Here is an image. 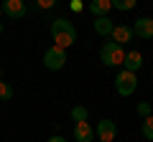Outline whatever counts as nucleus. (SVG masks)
<instances>
[{
  "instance_id": "obj_8",
  "label": "nucleus",
  "mask_w": 153,
  "mask_h": 142,
  "mask_svg": "<svg viewBox=\"0 0 153 142\" xmlns=\"http://www.w3.org/2000/svg\"><path fill=\"white\" fill-rule=\"evenodd\" d=\"M110 41H115L117 46H125L128 41H133V28L130 26H115L110 33Z\"/></svg>"
},
{
  "instance_id": "obj_17",
  "label": "nucleus",
  "mask_w": 153,
  "mask_h": 142,
  "mask_svg": "<svg viewBox=\"0 0 153 142\" xmlns=\"http://www.w3.org/2000/svg\"><path fill=\"white\" fill-rule=\"evenodd\" d=\"M138 114L146 119V117H151V114H153V107H151L148 102H140V104H138Z\"/></svg>"
},
{
  "instance_id": "obj_21",
  "label": "nucleus",
  "mask_w": 153,
  "mask_h": 142,
  "mask_svg": "<svg viewBox=\"0 0 153 142\" xmlns=\"http://www.w3.org/2000/svg\"><path fill=\"white\" fill-rule=\"evenodd\" d=\"M0 33H3V23H0Z\"/></svg>"
},
{
  "instance_id": "obj_2",
  "label": "nucleus",
  "mask_w": 153,
  "mask_h": 142,
  "mask_svg": "<svg viewBox=\"0 0 153 142\" xmlns=\"http://www.w3.org/2000/svg\"><path fill=\"white\" fill-rule=\"evenodd\" d=\"M123 59H125V48L117 46L115 41H107V43L100 48V61H102L107 69H112V66H123Z\"/></svg>"
},
{
  "instance_id": "obj_13",
  "label": "nucleus",
  "mask_w": 153,
  "mask_h": 142,
  "mask_svg": "<svg viewBox=\"0 0 153 142\" xmlns=\"http://www.w3.org/2000/svg\"><path fill=\"white\" fill-rule=\"evenodd\" d=\"M110 3H112V8L115 10H133V8L138 5V0H110Z\"/></svg>"
},
{
  "instance_id": "obj_5",
  "label": "nucleus",
  "mask_w": 153,
  "mask_h": 142,
  "mask_svg": "<svg viewBox=\"0 0 153 142\" xmlns=\"http://www.w3.org/2000/svg\"><path fill=\"white\" fill-rule=\"evenodd\" d=\"M0 8H3V13H5L8 18H13V20L26 18V0H5Z\"/></svg>"
},
{
  "instance_id": "obj_23",
  "label": "nucleus",
  "mask_w": 153,
  "mask_h": 142,
  "mask_svg": "<svg viewBox=\"0 0 153 142\" xmlns=\"http://www.w3.org/2000/svg\"><path fill=\"white\" fill-rule=\"evenodd\" d=\"M0 15H3V8H0Z\"/></svg>"
},
{
  "instance_id": "obj_18",
  "label": "nucleus",
  "mask_w": 153,
  "mask_h": 142,
  "mask_svg": "<svg viewBox=\"0 0 153 142\" xmlns=\"http://www.w3.org/2000/svg\"><path fill=\"white\" fill-rule=\"evenodd\" d=\"M36 3H38V8H46V10L56 5V0H36Z\"/></svg>"
},
{
  "instance_id": "obj_7",
  "label": "nucleus",
  "mask_w": 153,
  "mask_h": 142,
  "mask_svg": "<svg viewBox=\"0 0 153 142\" xmlns=\"http://www.w3.org/2000/svg\"><path fill=\"white\" fill-rule=\"evenodd\" d=\"M133 36H138L143 41L153 38V18H138L133 23Z\"/></svg>"
},
{
  "instance_id": "obj_9",
  "label": "nucleus",
  "mask_w": 153,
  "mask_h": 142,
  "mask_svg": "<svg viewBox=\"0 0 153 142\" xmlns=\"http://www.w3.org/2000/svg\"><path fill=\"white\" fill-rule=\"evenodd\" d=\"M94 130L89 127V122H74V140L76 142H92Z\"/></svg>"
},
{
  "instance_id": "obj_6",
  "label": "nucleus",
  "mask_w": 153,
  "mask_h": 142,
  "mask_svg": "<svg viewBox=\"0 0 153 142\" xmlns=\"http://www.w3.org/2000/svg\"><path fill=\"white\" fill-rule=\"evenodd\" d=\"M115 135H117V124L112 119H100L97 122V137L100 142H112Z\"/></svg>"
},
{
  "instance_id": "obj_20",
  "label": "nucleus",
  "mask_w": 153,
  "mask_h": 142,
  "mask_svg": "<svg viewBox=\"0 0 153 142\" xmlns=\"http://www.w3.org/2000/svg\"><path fill=\"white\" fill-rule=\"evenodd\" d=\"M49 142H66V137H61V135H54Z\"/></svg>"
},
{
  "instance_id": "obj_19",
  "label": "nucleus",
  "mask_w": 153,
  "mask_h": 142,
  "mask_svg": "<svg viewBox=\"0 0 153 142\" xmlns=\"http://www.w3.org/2000/svg\"><path fill=\"white\" fill-rule=\"evenodd\" d=\"M71 10H82V3L79 0H71Z\"/></svg>"
},
{
  "instance_id": "obj_1",
  "label": "nucleus",
  "mask_w": 153,
  "mask_h": 142,
  "mask_svg": "<svg viewBox=\"0 0 153 142\" xmlns=\"http://www.w3.org/2000/svg\"><path fill=\"white\" fill-rule=\"evenodd\" d=\"M51 38H54V46H59V48H69V46H74L76 41V28L71 20H66V18H56L54 23H51Z\"/></svg>"
},
{
  "instance_id": "obj_15",
  "label": "nucleus",
  "mask_w": 153,
  "mask_h": 142,
  "mask_svg": "<svg viewBox=\"0 0 153 142\" xmlns=\"http://www.w3.org/2000/svg\"><path fill=\"white\" fill-rule=\"evenodd\" d=\"M0 99L3 102H10L13 99V86L8 81H3V79H0Z\"/></svg>"
},
{
  "instance_id": "obj_14",
  "label": "nucleus",
  "mask_w": 153,
  "mask_h": 142,
  "mask_svg": "<svg viewBox=\"0 0 153 142\" xmlns=\"http://www.w3.org/2000/svg\"><path fill=\"white\" fill-rule=\"evenodd\" d=\"M140 132H143V137H146V140H151V142H153V114L143 119V124H140Z\"/></svg>"
},
{
  "instance_id": "obj_11",
  "label": "nucleus",
  "mask_w": 153,
  "mask_h": 142,
  "mask_svg": "<svg viewBox=\"0 0 153 142\" xmlns=\"http://www.w3.org/2000/svg\"><path fill=\"white\" fill-rule=\"evenodd\" d=\"M110 10H112V3H110V0H92V3H89V13H92L94 18L110 15Z\"/></svg>"
},
{
  "instance_id": "obj_12",
  "label": "nucleus",
  "mask_w": 153,
  "mask_h": 142,
  "mask_svg": "<svg viewBox=\"0 0 153 142\" xmlns=\"http://www.w3.org/2000/svg\"><path fill=\"white\" fill-rule=\"evenodd\" d=\"M112 28H115V23L110 20V15H102V18H94V31H97L100 36H105V38H107L110 33H112Z\"/></svg>"
},
{
  "instance_id": "obj_3",
  "label": "nucleus",
  "mask_w": 153,
  "mask_h": 142,
  "mask_svg": "<svg viewBox=\"0 0 153 142\" xmlns=\"http://www.w3.org/2000/svg\"><path fill=\"white\" fill-rule=\"evenodd\" d=\"M115 89H117L120 97H130V94H135V89H138V76L133 74V71H125V69H123L120 74L115 76Z\"/></svg>"
},
{
  "instance_id": "obj_10",
  "label": "nucleus",
  "mask_w": 153,
  "mask_h": 142,
  "mask_svg": "<svg viewBox=\"0 0 153 142\" xmlns=\"http://www.w3.org/2000/svg\"><path fill=\"white\" fill-rule=\"evenodd\" d=\"M140 66H143V53H140V51H128L125 59H123V69H125V71H133V74H135Z\"/></svg>"
},
{
  "instance_id": "obj_16",
  "label": "nucleus",
  "mask_w": 153,
  "mask_h": 142,
  "mask_svg": "<svg viewBox=\"0 0 153 142\" xmlns=\"http://www.w3.org/2000/svg\"><path fill=\"white\" fill-rule=\"evenodd\" d=\"M87 117H89V112L84 109V107H74V109H71V119L74 122H87Z\"/></svg>"
},
{
  "instance_id": "obj_22",
  "label": "nucleus",
  "mask_w": 153,
  "mask_h": 142,
  "mask_svg": "<svg viewBox=\"0 0 153 142\" xmlns=\"http://www.w3.org/2000/svg\"><path fill=\"white\" fill-rule=\"evenodd\" d=\"M0 79H3V69H0Z\"/></svg>"
},
{
  "instance_id": "obj_4",
  "label": "nucleus",
  "mask_w": 153,
  "mask_h": 142,
  "mask_svg": "<svg viewBox=\"0 0 153 142\" xmlns=\"http://www.w3.org/2000/svg\"><path fill=\"white\" fill-rule=\"evenodd\" d=\"M44 66L49 71H59L66 66V51L59 48V46H51V48H46L44 53Z\"/></svg>"
}]
</instances>
